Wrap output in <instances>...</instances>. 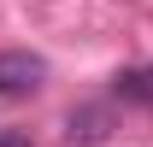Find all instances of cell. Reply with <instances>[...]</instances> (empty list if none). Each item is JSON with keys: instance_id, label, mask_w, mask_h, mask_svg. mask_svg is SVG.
<instances>
[{"instance_id": "6da1fadb", "label": "cell", "mask_w": 153, "mask_h": 147, "mask_svg": "<svg viewBox=\"0 0 153 147\" xmlns=\"http://www.w3.org/2000/svg\"><path fill=\"white\" fill-rule=\"evenodd\" d=\"M47 82V59L30 53V47H6L0 53V100H18V94H36Z\"/></svg>"}, {"instance_id": "7a4b0ae2", "label": "cell", "mask_w": 153, "mask_h": 147, "mask_svg": "<svg viewBox=\"0 0 153 147\" xmlns=\"http://www.w3.org/2000/svg\"><path fill=\"white\" fill-rule=\"evenodd\" d=\"M118 100L153 106V65H130V71H118Z\"/></svg>"}, {"instance_id": "3957f363", "label": "cell", "mask_w": 153, "mask_h": 147, "mask_svg": "<svg viewBox=\"0 0 153 147\" xmlns=\"http://www.w3.org/2000/svg\"><path fill=\"white\" fill-rule=\"evenodd\" d=\"M65 135H71V141H100V135H106V112H94V106L71 112V118H65Z\"/></svg>"}, {"instance_id": "277c9868", "label": "cell", "mask_w": 153, "mask_h": 147, "mask_svg": "<svg viewBox=\"0 0 153 147\" xmlns=\"http://www.w3.org/2000/svg\"><path fill=\"white\" fill-rule=\"evenodd\" d=\"M0 147H36V141H30L24 129H0Z\"/></svg>"}]
</instances>
